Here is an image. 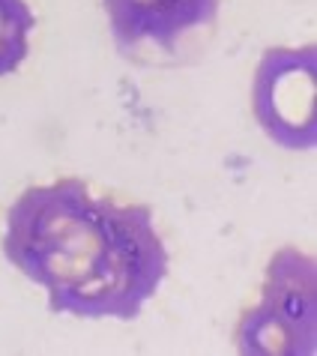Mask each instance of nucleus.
I'll list each match as a JSON object with an SVG mask.
<instances>
[{"instance_id":"obj_1","label":"nucleus","mask_w":317,"mask_h":356,"mask_svg":"<svg viewBox=\"0 0 317 356\" xmlns=\"http://www.w3.org/2000/svg\"><path fill=\"white\" fill-rule=\"evenodd\" d=\"M3 254L48 291L54 314L135 321L168 279V249L147 204H117L84 180L31 186L6 213Z\"/></svg>"},{"instance_id":"obj_2","label":"nucleus","mask_w":317,"mask_h":356,"mask_svg":"<svg viewBox=\"0 0 317 356\" xmlns=\"http://www.w3.org/2000/svg\"><path fill=\"white\" fill-rule=\"evenodd\" d=\"M317 273L314 258L282 249L266 266L263 291L236 326L245 356H314L317 350Z\"/></svg>"},{"instance_id":"obj_3","label":"nucleus","mask_w":317,"mask_h":356,"mask_svg":"<svg viewBox=\"0 0 317 356\" xmlns=\"http://www.w3.org/2000/svg\"><path fill=\"white\" fill-rule=\"evenodd\" d=\"M317 54L305 48H270L254 72L252 111L273 144L309 153L317 141Z\"/></svg>"},{"instance_id":"obj_4","label":"nucleus","mask_w":317,"mask_h":356,"mask_svg":"<svg viewBox=\"0 0 317 356\" xmlns=\"http://www.w3.org/2000/svg\"><path fill=\"white\" fill-rule=\"evenodd\" d=\"M102 6L120 51L141 45L174 51L183 36L210 27L219 15V0H102Z\"/></svg>"},{"instance_id":"obj_5","label":"nucleus","mask_w":317,"mask_h":356,"mask_svg":"<svg viewBox=\"0 0 317 356\" xmlns=\"http://www.w3.org/2000/svg\"><path fill=\"white\" fill-rule=\"evenodd\" d=\"M36 15L27 0H0V78L13 75L31 54Z\"/></svg>"}]
</instances>
